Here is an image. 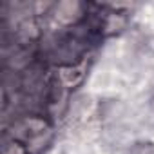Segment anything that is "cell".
Wrapping results in <instances>:
<instances>
[{
  "label": "cell",
  "instance_id": "6da1fadb",
  "mask_svg": "<svg viewBox=\"0 0 154 154\" xmlns=\"http://www.w3.org/2000/svg\"><path fill=\"white\" fill-rule=\"evenodd\" d=\"M56 26L71 29L82 26L89 17V4L80 2V0H62V2H53L49 13Z\"/></svg>",
  "mask_w": 154,
  "mask_h": 154
},
{
  "label": "cell",
  "instance_id": "277c9868",
  "mask_svg": "<svg viewBox=\"0 0 154 154\" xmlns=\"http://www.w3.org/2000/svg\"><path fill=\"white\" fill-rule=\"evenodd\" d=\"M2 154H29V145H26L18 140H11L4 145Z\"/></svg>",
  "mask_w": 154,
  "mask_h": 154
},
{
  "label": "cell",
  "instance_id": "3957f363",
  "mask_svg": "<svg viewBox=\"0 0 154 154\" xmlns=\"http://www.w3.org/2000/svg\"><path fill=\"white\" fill-rule=\"evenodd\" d=\"M125 154H154V141L152 140H140L134 141Z\"/></svg>",
  "mask_w": 154,
  "mask_h": 154
},
{
  "label": "cell",
  "instance_id": "7a4b0ae2",
  "mask_svg": "<svg viewBox=\"0 0 154 154\" xmlns=\"http://www.w3.org/2000/svg\"><path fill=\"white\" fill-rule=\"evenodd\" d=\"M13 129H15L13 140H18L22 143L29 145L31 141L42 138L51 129V123L47 122V118H44L40 114H27V116L15 120Z\"/></svg>",
  "mask_w": 154,
  "mask_h": 154
}]
</instances>
